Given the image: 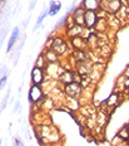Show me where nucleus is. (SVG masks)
Returning a JSON list of instances; mask_svg holds the SVG:
<instances>
[{
	"label": "nucleus",
	"instance_id": "obj_1",
	"mask_svg": "<svg viewBox=\"0 0 129 146\" xmlns=\"http://www.w3.org/2000/svg\"><path fill=\"white\" fill-rule=\"evenodd\" d=\"M123 8V0H101V9L110 14H118Z\"/></svg>",
	"mask_w": 129,
	"mask_h": 146
},
{
	"label": "nucleus",
	"instance_id": "obj_2",
	"mask_svg": "<svg viewBox=\"0 0 129 146\" xmlns=\"http://www.w3.org/2000/svg\"><path fill=\"white\" fill-rule=\"evenodd\" d=\"M59 82L65 84H69V83H73V82H82V76L79 74L78 72H74V71H63L62 74L59 76Z\"/></svg>",
	"mask_w": 129,
	"mask_h": 146
},
{
	"label": "nucleus",
	"instance_id": "obj_3",
	"mask_svg": "<svg viewBox=\"0 0 129 146\" xmlns=\"http://www.w3.org/2000/svg\"><path fill=\"white\" fill-rule=\"evenodd\" d=\"M64 93L69 98H78L83 93V87L79 82H73L64 86Z\"/></svg>",
	"mask_w": 129,
	"mask_h": 146
},
{
	"label": "nucleus",
	"instance_id": "obj_4",
	"mask_svg": "<svg viewBox=\"0 0 129 146\" xmlns=\"http://www.w3.org/2000/svg\"><path fill=\"white\" fill-rule=\"evenodd\" d=\"M99 22V15L98 11L95 10H86L85 15H84V27L88 29H93L97 23Z\"/></svg>",
	"mask_w": 129,
	"mask_h": 146
},
{
	"label": "nucleus",
	"instance_id": "obj_5",
	"mask_svg": "<svg viewBox=\"0 0 129 146\" xmlns=\"http://www.w3.org/2000/svg\"><path fill=\"white\" fill-rule=\"evenodd\" d=\"M50 49H53L59 57H62V56H64V54L67 53L68 44L63 38H55L53 40V43L50 44Z\"/></svg>",
	"mask_w": 129,
	"mask_h": 146
},
{
	"label": "nucleus",
	"instance_id": "obj_6",
	"mask_svg": "<svg viewBox=\"0 0 129 146\" xmlns=\"http://www.w3.org/2000/svg\"><path fill=\"white\" fill-rule=\"evenodd\" d=\"M28 98L30 103H38L39 101H41L44 98V92L41 90V87L38 86V84H33L30 87V90H29Z\"/></svg>",
	"mask_w": 129,
	"mask_h": 146
},
{
	"label": "nucleus",
	"instance_id": "obj_7",
	"mask_svg": "<svg viewBox=\"0 0 129 146\" xmlns=\"http://www.w3.org/2000/svg\"><path fill=\"white\" fill-rule=\"evenodd\" d=\"M44 80H45V73H44L43 68H39V67L35 66L34 68L31 69V82L33 84H40L44 83Z\"/></svg>",
	"mask_w": 129,
	"mask_h": 146
},
{
	"label": "nucleus",
	"instance_id": "obj_8",
	"mask_svg": "<svg viewBox=\"0 0 129 146\" xmlns=\"http://www.w3.org/2000/svg\"><path fill=\"white\" fill-rule=\"evenodd\" d=\"M85 9L82 5H79L78 8H75L71 11V18H73V23L77 25H82L84 27V15H85Z\"/></svg>",
	"mask_w": 129,
	"mask_h": 146
},
{
	"label": "nucleus",
	"instance_id": "obj_9",
	"mask_svg": "<svg viewBox=\"0 0 129 146\" xmlns=\"http://www.w3.org/2000/svg\"><path fill=\"white\" fill-rule=\"evenodd\" d=\"M80 5H82L85 10L98 11L101 9V0H83Z\"/></svg>",
	"mask_w": 129,
	"mask_h": 146
},
{
	"label": "nucleus",
	"instance_id": "obj_10",
	"mask_svg": "<svg viewBox=\"0 0 129 146\" xmlns=\"http://www.w3.org/2000/svg\"><path fill=\"white\" fill-rule=\"evenodd\" d=\"M71 44H73V47L75 48L77 50H85V48L88 47L86 39L82 38V35L73 36V38H71Z\"/></svg>",
	"mask_w": 129,
	"mask_h": 146
},
{
	"label": "nucleus",
	"instance_id": "obj_11",
	"mask_svg": "<svg viewBox=\"0 0 129 146\" xmlns=\"http://www.w3.org/2000/svg\"><path fill=\"white\" fill-rule=\"evenodd\" d=\"M120 102V93L119 92H112L110 96L105 100V105L109 106V107H117Z\"/></svg>",
	"mask_w": 129,
	"mask_h": 146
},
{
	"label": "nucleus",
	"instance_id": "obj_12",
	"mask_svg": "<svg viewBox=\"0 0 129 146\" xmlns=\"http://www.w3.org/2000/svg\"><path fill=\"white\" fill-rule=\"evenodd\" d=\"M18 38H19V28L16 27V28L13 29V32H11V36H10V39H9V42H8V47H7L8 53L13 49V47H14V44L16 43Z\"/></svg>",
	"mask_w": 129,
	"mask_h": 146
},
{
	"label": "nucleus",
	"instance_id": "obj_13",
	"mask_svg": "<svg viewBox=\"0 0 129 146\" xmlns=\"http://www.w3.org/2000/svg\"><path fill=\"white\" fill-rule=\"evenodd\" d=\"M62 9V3L60 1H56V0H52L49 5V15L50 17H54Z\"/></svg>",
	"mask_w": 129,
	"mask_h": 146
},
{
	"label": "nucleus",
	"instance_id": "obj_14",
	"mask_svg": "<svg viewBox=\"0 0 129 146\" xmlns=\"http://www.w3.org/2000/svg\"><path fill=\"white\" fill-rule=\"evenodd\" d=\"M83 33V27L82 25H77V24H73L71 27H69L68 28V35L70 36V38H73V36H79L82 35Z\"/></svg>",
	"mask_w": 129,
	"mask_h": 146
},
{
	"label": "nucleus",
	"instance_id": "obj_15",
	"mask_svg": "<svg viewBox=\"0 0 129 146\" xmlns=\"http://www.w3.org/2000/svg\"><path fill=\"white\" fill-rule=\"evenodd\" d=\"M44 54H45V60L46 63H56L58 62V58L59 56L55 53L53 49H48L44 52Z\"/></svg>",
	"mask_w": 129,
	"mask_h": 146
},
{
	"label": "nucleus",
	"instance_id": "obj_16",
	"mask_svg": "<svg viewBox=\"0 0 129 146\" xmlns=\"http://www.w3.org/2000/svg\"><path fill=\"white\" fill-rule=\"evenodd\" d=\"M46 15H49V8L44 7L43 13L39 15V18H38V20H37V24H35V27H34V30H37L38 28H40V25L43 24V20L46 18Z\"/></svg>",
	"mask_w": 129,
	"mask_h": 146
},
{
	"label": "nucleus",
	"instance_id": "obj_17",
	"mask_svg": "<svg viewBox=\"0 0 129 146\" xmlns=\"http://www.w3.org/2000/svg\"><path fill=\"white\" fill-rule=\"evenodd\" d=\"M74 57H75L78 63H83L86 62V58H88V54H86L85 50H74Z\"/></svg>",
	"mask_w": 129,
	"mask_h": 146
},
{
	"label": "nucleus",
	"instance_id": "obj_18",
	"mask_svg": "<svg viewBox=\"0 0 129 146\" xmlns=\"http://www.w3.org/2000/svg\"><path fill=\"white\" fill-rule=\"evenodd\" d=\"M117 135H118L122 140H124V141H128V140H129V130L124 126V127H122V129L119 130Z\"/></svg>",
	"mask_w": 129,
	"mask_h": 146
},
{
	"label": "nucleus",
	"instance_id": "obj_19",
	"mask_svg": "<svg viewBox=\"0 0 129 146\" xmlns=\"http://www.w3.org/2000/svg\"><path fill=\"white\" fill-rule=\"evenodd\" d=\"M9 97H10V88H9V90H8L7 95L4 96V98H3V101H1V105H0V115H1V112L5 110V107H7L8 101H9Z\"/></svg>",
	"mask_w": 129,
	"mask_h": 146
},
{
	"label": "nucleus",
	"instance_id": "obj_20",
	"mask_svg": "<svg viewBox=\"0 0 129 146\" xmlns=\"http://www.w3.org/2000/svg\"><path fill=\"white\" fill-rule=\"evenodd\" d=\"M44 58H45V54L44 53H41V54H39V57H38V60H37V67H39V68H45L46 67V60H44Z\"/></svg>",
	"mask_w": 129,
	"mask_h": 146
},
{
	"label": "nucleus",
	"instance_id": "obj_21",
	"mask_svg": "<svg viewBox=\"0 0 129 146\" xmlns=\"http://www.w3.org/2000/svg\"><path fill=\"white\" fill-rule=\"evenodd\" d=\"M8 77H9V73L8 74H5L3 78H0V91L5 87V84H7V82H8Z\"/></svg>",
	"mask_w": 129,
	"mask_h": 146
},
{
	"label": "nucleus",
	"instance_id": "obj_22",
	"mask_svg": "<svg viewBox=\"0 0 129 146\" xmlns=\"http://www.w3.org/2000/svg\"><path fill=\"white\" fill-rule=\"evenodd\" d=\"M13 146H25V144L16 136V137H14V140H13Z\"/></svg>",
	"mask_w": 129,
	"mask_h": 146
},
{
	"label": "nucleus",
	"instance_id": "obj_23",
	"mask_svg": "<svg viewBox=\"0 0 129 146\" xmlns=\"http://www.w3.org/2000/svg\"><path fill=\"white\" fill-rule=\"evenodd\" d=\"M5 72H8V68L4 66V67H1V68H0V78L4 77V76H5ZM7 74H8V73H7Z\"/></svg>",
	"mask_w": 129,
	"mask_h": 146
},
{
	"label": "nucleus",
	"instance_id": "obj_24",
	"mask_svg": "<svg viewBox=\"0 0 129 146\" xmlns=\"http://www.w3.org/2000/svg\"><path fill=\"white\" fill-rule=\"evenodd\" d=\"M20 110V101H16L15 106H14V113H16V112H19Z\"/></svg>",
	"mask_w": 129,
	"mask_h": 146
},
{
	"label": "nucleus",
	"instance_id": "obj_25",
	"mask_svg": "<svg viewBox=\"0 0 129 146\" xmlns=\"http://www.w3.org/2000/svg\"><path fill=\"white\" fill-rule=\"evenodd\" d=\"M37 3H38V0H31V3H30V5H29V10H33V9L35 8V5H37Z\"/></svg>",
	"mask_w": 129,
	"mask_h": 146
},
{
	"label": "nucleus",
	"instance_id": "obj_26",
	"mask_svg": "<svg viewBox=\"0 0 129 146\" xmlns=\"http://www.w3.org/2000/svg\"><path fill=\"white\" fill-rule=\"evenodd\" d=\"M124 76H125V77H128V78H129V66L127 67V69H125V73H124Z\"/></svg>",
	"mask_w": 129,
	"mask_h": 146
},
{
	"label": "nucleus",
	"instance_id": "obj_27",
	"mask_svg": "<svg viewBox=\"0 0 129 146\" xmlns=\"http://www.w3.org/2000/svg\"><path fill=\"white\" fill-rule=\"evenodd\" d=\"M127 5H128V8H129V0H127Z\"/></svg>",
	"mask_w": 129,
	"mask_h": 146
},
{
	"label": "nucleus",
	"instance_id": "obj_28",
	"mask_svg": "<svg viewBox=\"0 0 129 146\" xmlns=\"http://www.w3.org/2000/svg\"><path fill=\"white\" fill-rule=\"evenodd\" d=\"M125 146H129V145H125Z\"/></svg>",
	"mask_w": 129,
	"mask_h": 146
}]
</instances>
